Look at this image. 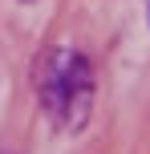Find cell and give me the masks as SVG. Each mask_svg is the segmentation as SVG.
Wrapping results in <instances>:
<instances>
[{
	"label": "cell",
	"instance_id": "obj_1",
	"mask_svg": "<svg viewBox=\"0 0 150 154\" xmlns=\"http://www.w3.org/2000/svg\"><path fill=\"white\" fill-rule=\"evenodd\" d=\"M89 93H93V73L89 61L69 45H57L45 53L37 65V97L61 126H81L89 109Z\"/></svg>",
	"mask_w": 150,
	"mask_h": 154
}]
</instances>
